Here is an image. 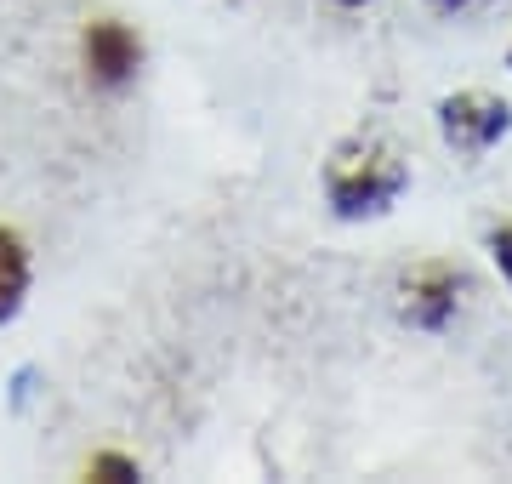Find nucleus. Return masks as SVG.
Wrapping results in <instances>:
<instances>
[{"label":"nucleus","mask_w":512,"mask_h":484,"mask_svg":"<svg viewBox=\"0 0 512 484\" xmlns=\"http://www.w3.org/2000/svg\"><path fill=\"white\" fill-rule=\"evenodd\" d=\"M439 137L450 143L456 154H467V160H478V154H490L501 137L512 131V103L495 92H450L439 97Z\"/></svg>","instance_id":"nucleus-2"},{"label":"nucleus","mask_w":512,"mask_h":484,"mask_svg":"<svg viewBox=\"0 0 512 484\" xmlns=\"http://www.w3.org/2000/svg\"><path fill=\"white\" fill-rule=\"evenodd\" d=\"M35 382H40L35 365H18V371H12V382H6V405L23 410V405H29V393H35Z\"/></svg>","instance_id":"nucleus-7"},{"label":"nucleus","mask_w":512,"mask_h":484,"mask_svg":"<svg viewBox=\"0 0 512 484\" xmlns=\"http://www.w3.org/2000/svg\"><path fill=\"white\" fill-rule=\"evenodd\" d=\"M86 479L126 484V479H143V467H137V456H126V450H97L92 462H86Z\"/></svg>","instance_id":"nucleus-6"},{"label":"nucleus","mask_w":512,"mask_h":484,"mask_svg":"<svg viewBox=\"0 0 512 484\" xmlns=\"http://www.w3.org/2000/svg\"><path fill=\"white\" fill-rule=\"evenodd\" d=\"M35 285V251L12 223H0V325H12Z\"/></svg>","instance_id":"nucleus-5"},{"label":"nucleus","mask_w":512,"mask_h":484,"mask_svg":"<svg viewBox=\"0 0 512 484\" xmlns=\"http://www.w3.org/2000/svg\"><path fill=\"white\" fill-rule=\"evenodd\" d=\"M461 308V274L450 262H416L399 280V319L410 331H450Z\"/></svg>","instance_id":"nucleus-4"},{"label":"nucleus","mask_w":512,"mask_h":484,"mask_svg":"<svg viewBox=\"0 0 512 484\" xmlns=\"http://www.w3.org/2000/svg\"><path fill=\"white\" fill-rule=\"evenodd\" d=\"M490 257H495V268H501V280L512 285V223L490 228Z\"/></svg>","instance_id":"nucleus-8"},{"label":"nucleus","mask_w":512,"mask_h":484,"mask_svg":"<svg viewBox=\"0 0 512 484\" xmlns=\"http://www.w3.org/2000/svg\"><path fill=\"white\" fill-rule=\"evenodd\" d=\"M336 6H348V12H359V6H370V0H336Z\"/></svg>","instance_id":"nucleus-10"},{"label":"nucleus","mask_w":512,"mask_h":484,"mask_svg":"<svg viewBox=\"0 0 512 484\" xmlns=\"http://www.w3.org/2000/svg\"><path fill=\"white\" fill-rule=\"evenodd\" d=\"M404 188H410V166H404L399 149H393L387 137H376V131L348 137L325 166V200L342 223L387 217V211L404 200Z\"/></svg>","instance_id":"nucleus-1"},{"label":"nucleus","mask_w":512,"mask_h":484,"mask_svg":"<svg viewBox=\"0 0 512 484\" xmlns=\"http://www.w3.org/2000/svg\"><path fill=\"white\" fill-rule=\"evenodd\" d=\"M427 6H433V12H444V18H456V12H473L478 0H427Z\"/></svg>","instance_id":"nucleus-9"},{"label":"nucleus","mask_w":512,"mask_h":484,"mask_svg":"<svg viewBox=\"0 0 512 484\" xmlns=\"http://www.w3.org/2000/svg\"><path fill=\"white\" fill-rule=\"evenodd\" d=\"M80 69L97 92H126L131 80L143 75V35L126 18H92L80 29Z\"/></svg>","instance_id":"nucleus-3"},{"label":"nucleus","mask_w":512,"mask_h":484,"mask_svg":"<svg viewBox=\"0 0 512 484\" xmlns=\"http://www.w3.org/2000/svg\"><path fill=\"white\" fill-rule=\"evenodd\" d=\"M507 69H512V52H507Z\"/></svg>","instance_id":"nucleus-11"}]
</instances>
